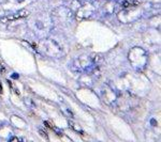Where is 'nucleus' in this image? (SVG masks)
Masks as SVG:
<instances>
[{
    "mask_svg": "<svg viewBox=\"0 0 161 142\" xmlns=\"http://www.w3.org/2000/svg\"><path fill=\"white\" fill-rule=\"evenodd\" d=\"M0 93H2V88L0 87Z\"/></svg>",
    "mask_w": 161,
    "mask_h": 142,
    "instance_id": "obj_2",
    "label": "nucleus"
},
{
    "mask_svg": "<svg viewBox=\"0 0 161 142\" xmlns=\"http://www.w3.org/2000/svg\"><path fill=\"white\" fill-rule=\"evenodd\" d=\"M28 15V12L23 10L20 12H17V13H14V14H11V15H8V16L3 17L1 18V22L2 23H9V22H13V20H16L19 18H22V17H26Z\"/></svg>",
    "mask_w": 161,
    "mask_h": 142,
    "instance_id": "obj_1",
    "label": "nucleus"
}]
</instances>
